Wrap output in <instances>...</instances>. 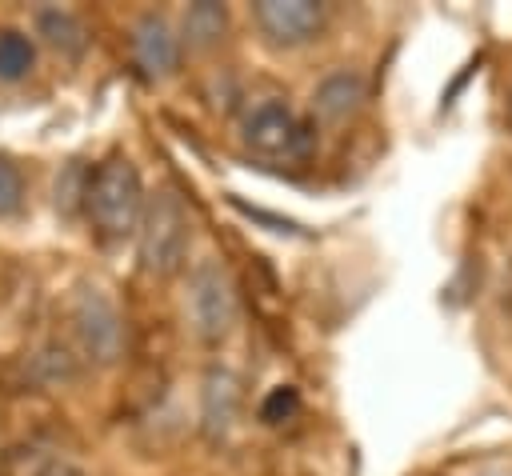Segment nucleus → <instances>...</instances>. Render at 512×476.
I'll list each match as a JSON object with an SVG mask.
<instances>
[{"mask_svg":"<svg viewBox=\"0 0 512 476\" xmlns=\"http://www.w3.org/2000/svg\"><path fill=\"white\" fill-rule=\"evenodd\" d=\"M84 212L92 220V232L104 244H120L140 228L144 184L128 156H108L104 164H96V172H88Z\"/></svg>","mask_w":512,"mask_h":476,"instance_id":"f257e3e1","label":"nucleus"},{"mask_svg":"<svg viewBox=\"0 0 512 476\" xmlns=\"http://www.w3.org/2000/svg\"><path fill=\"white\" fill-rule=\"evenodd\" d=\"M136 232H140V264L148 276H172L184 268L192 220L172 188H160L152 200H144V216Z\"/></svg>","mask_w":512,"mask_h":476,"instance_id":"f03ea898","label":"nucleus"},{"mask_svg":"<svg viewBox=\"0 0 512 476\" xmlns=\"http://www.w3.org/2000/svg\"><path fill=\"white\" fill-rule=\"evenodd\" d=\"M72 332H76L80 352L92 364H116L120 352H124V320H120V308L96 284L76 288V296H72Z\"/></svg>","mask_w":512,"mask_h":476,"instance_id":"7ed1b4c3","label":"nucleus"},{"mask_svg":"<svg viewBox=\"0 0 512 476\" xmlns=\"http://www.w3.org/2000/svg\"><path fill=\"white\" fill-rule=\"evenodd\" d=\"M188 316L200 340H224L236 324V288L216 260H200L188 276Z\"/></svg>","mask_w":512,"mask_h":476,"instance_id":"20e7f679","label":"nucleus"},{"mask_svg":"<svg viewBox=\"0 0 512 476\" xmlns=\"http://www.w3.org/2000/svg\"><path fill=\"white\" fill-rule=\"evenodd\" d=\"M244 144L256 156H304L312 144V132L292 116L284 100H260L244 116Z\"/></svg>","mask_w":512,"mask_h":476,"instance_id":"39448f33","label":"nucleus"},{"mask_svg":"<svg viewBox=\"0 0 512 476\" xmlns=\"http://www.w3.org/2000/svg\"><path fill=\"white\" fill-rule=\"evenodd\" d=\"M252 20L276 48H296V44H308L324 28V4H316V0H260V4H252Z\"/></svg>","mask_w":512,"mask_h":476,"instance_id":"423d86ee","label":"nucleus"},{"mask_svg":"<svg viewBox=\"0 0 512 476\" xmlns=\"http://www.w3.org/2000/svg\"><path fill=\"white\" fill-rule=\"evenodd\" d=\"M132 56L144 68V76H172L180 64V36L164 16L144 12L132 28Z\"/></svg>","mask_w":512,"mask_h":476,"instance_id":"0eeeda50","label":"nucleus"},{"mask_svg":"<svg viewBox=\"0 0 512 476\" xmlns=\"http://www.w3.org/2000/svg\"><path fill=\"white\" fill-rule=\"evenodd\" d=\"M240 416V380L228 368H212L204 380V432L212 440L228 436Z\"/></svg>","mask_w":512,"mask_h":476,"instance_id":"6e6552de","label":"nucleus"},{"mask_svg":"<svg viewBox=\"0 0 512 476\" xmlns=\"http://www.w3.org/2000/svg\"><path fill=\"white\" fill-rule=\"evenodd\" d=\"M36 32L48 40V48H56L64 60H80L88 48V28L76 12L68 8H40L36 12Z\"/></svg>","mask_w":512,"mask_h":476,"instance_id":"1a4fd4ad","label":"nucleus"},{"mask_svg":"<svg viewBox=\"0 0 512 476\" xmlns=\"http://www.w3.org/2000/svg\"><path fill=\"white\" fill-rule=\"evenodd\" d=\"M364 100V76L360 72H332L316 84V96H312V108L324 116V120H344L348 112H356V104Z\"/></svg>","mask_w":512,"mask_h":476,"instance_id":"9d476101","label":"nucleus"},{"mask_svg":"<svg viewBox=\"0 0 512 476\" xmlns=\"http://www.w3.org/2000/svg\"><path fill=\"white\" fill-rule=\"evenodd\" d=\"M228 28V8L216 0H196L184 12V40L192 48H212Z\"/></svg>","mask_w":512,"mask_h":476,"instance_id":"9b49d317","label":"nucleus"},{"mask_svg":"<svg viewBox=\"0 0 512 476\" xmlns=\"http://www.w3.org/2000/svg\"><path fill=\"white\" fill-rule=\"evenodd\" d=\"M36 68V44L20 28H0V80H24Z\"/></svg>","mask_w":512,"mask_h":476,"instance_id":"f8f14e48","label":"nucleus"},{"mask_svg":"<svg viewBox=\"0 0 512 476\" xmlns=\"http://www.w3.org/2000/svg\"><path fill=\"white\" fill-rule=\"evenodd\" d=\"M84 192H88V168L80 160H72L60 176H56V208L64 216H76L84 208Z\"/></svg>","mask_w":512,"mask_h":476,"instance_id":"ddd939ff","label":"nucleus"},{"mask_svg":"<svg viewBox=\"0 0 512 476\" xmlns=\"http://www.w3.org/2000/svg\"><path fill=\"white\" fill-rule=\"evenodd\" d=\"M296 412H300V396H296L292 384L272 388V392L264 396V404H260V420H264V424H284V420H292Z\"/></svg>","mask_w":512,"mask_h":476,"instance_id":"4468645a","label":"nucleus"},{"mask_svg":"<svg viewBox=\"0 0 512 476\" xmlns=\"http://www.w3.org/2000/svg\"><path fill=\"white\" fill-rule=\"evenodd\" d=\"M24 204V176L12 160L0 156V216H12Z\"/></svg>","mask_w":512,"mask_h":476,"instance_id":"2eb2a0df","label":"nucleus"},{"mask_svg":"<svg viewBox=\"0 0 512 476\" xmlns=\"http://www.w3.org/2000/svg\"><path fill=\"white\" fill-rule=\"evenodd\" d=\"M52 456L40 452V448H12L4 456V476H36Z\"/></svg>","mask_w":512,"mask_h":476,"instance_id":"dca6fc26","label":"nucleus"},{"mask_svg":"<svg viewBox=\"0 0 512 476\" xmlns=\"http://www.w3.org/2000/svg\"><path fill=\"white\" fill-rule=\"evenodd\" d=\"M36 476H84V472H80L76 464H68V460H56V456H52Z\"/></svg>","mask_w":512,"mask_h":476,"instance_id":"f3484780","label":"nucleus"}]
</instances>
